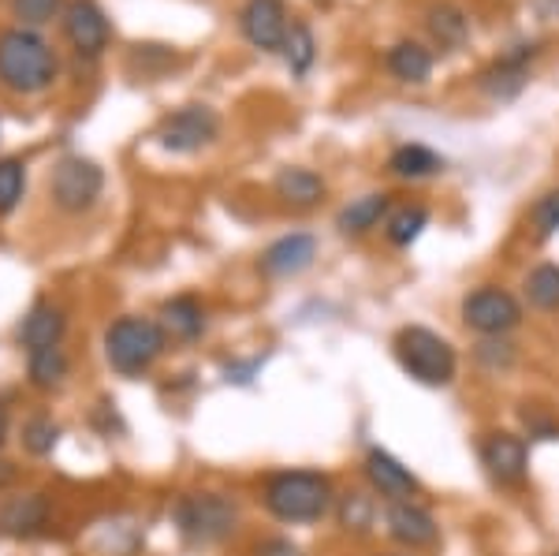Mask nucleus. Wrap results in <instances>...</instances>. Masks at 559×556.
<instances>
[{
  "label": "nucleus",
  "instance_id": "6",
  "mask_svg": "<svg viewBox=\"0 0 559 556\" xmlns=\"http://www.w3.org/2000/svg\"><path fill=\"white\" fill-rule=\"evenodd\" d=\"M105 191V173L97 161L71 154L52 168L49 176V199L60 213H86L94 210Z\"/></svg>",
  "mask_w": 559,
  "mask_h": 556
},
{
  "label": "nucleus",
  "instance_id": "33",
  "mask_svg": "<svg viewBox=\"0 0 559 556\" xmlns=\"http://www.w3.org/2000/svg\"><path fill=\"white\" fill-rule=\"evenodd\" d=\"M254 556H299V545H292L287 537H269V542L258 545Z\"/></svg>",
  "mask_w": 559,
  "mask_h": 556
},
{
  "label": "nucleus",
  "instance_id": "26",
  "mask_svg": "<svg viewBox=\"0 0 559 556\" xmlns=\"http://www.w3.org/2000/svg\"><path fill=\"white\" fill-rule=\"evenodd\" d=\"M522 288H526V299L534 310L556 314L559 310V265L545 262V265L530 269V276H526Z\"/></svg>",
  "mask_w": 559,
  "mask_h": 556
},
{
  "label": "nucleus",
  "instance_id": "22",
  "mask_svg": "<svg viewBox=\"0 0 559 556\" xmlns=\"http://www.w3.org/2000/svg\"><path fill=\"white\" fill-rule=\"evenodd\" d=\"M71 374V358L64 347H41V352L26 355V378L38 392H52L64 385V378Z\"/></svg>",
  "mask_w": 559,
  "mask_h": 556
},
{
  "label": "nucleus",
  "instance_id": "30",
  "mask_svg": "<svg viewBox=\"0 0 559 556\" xmlns=\"http://www.w3.org/2000/svg\"><path fill=\"white\" fill-rule=\"evenodd\" d=\"M20 441H23V448L31 456H49L52 448H57V441H60V426L52 423L49 415H34V418H26V423H23Z\"/></svg>",
  "mask_w": 559,
  "mask_h": 556
},
{
  "label": "nucleus",
  "instance_id": "10",
  "mask_svg": "<svg viewBox=\"0 0 559 556\" xmlns=\"http://www.w3.org/2000/svg\"><path fill=\"white\" fill-rule=\"evenodd\" d=\"M384 531L395 545H403L411 553L432 549L440 542L437 519L421 505H414V500H392V505H384Z\"/></svg>",
  "mask_w": 559,
  "mask_h": 556
},
{
  "label": "nucleus",
  "instance_id": "20",
  "mask_svg": "<svg viewBox=\"0 0 559 556\" xmlns=\"http://www.w3.org/2000/svg\"><path fill=\"white\" fill-rule=\"evenodd\" d=\"M276 199L295 205V210H310L324 199V179L310 168H280L276 176Z\"/></svg>",
  "mask_w": 559,
  "mask_h": 556
},
{
  "label": "nucleus",
  "instance_id": "2",
  "mask_svg": "<svg viewBox=\"0 0 559 556\" xmlns=\"http://www.w3.org/2000/svg\"><path fill=\"white\" fill-rule=\"evenodd\" d=\"M57 79V52L26 26L0 31V83L12 94H41Z\"/></svg>",
  "mask_w": 559,
  "mask_h": 556
},
{
  "label": "nucleus",
  "instance_id": "32",
  "mask_svg": "<svg viewBox=\"0 0 559 556\" xmlns=\"http://www.w3.org/2000/svg\"><path fill=\"white\" fill-rule=\"evenodd\" d=\"M530 224H534L537 239H548L559 232V191H548L545 199H537V205L530 210Z\"/></svg>",
  "mask_w": 559,
  "mask_h": 556
},
{
  "label": "nucleus",
  "instance_id": "16",
  "mask_svg": "<svg viewBox=\"0 0 559 556\" xmlns=\"http://www.w3.org/2000/svg\"><path fill=\"white\" fill-rule=\"evenodd\" d=\"M68 333V314L57 307V303H34L31 310L23 314L20 329H15V340L26 355L41 352V347H60V340Z\"/></svg>",
  "mask_w": 559,
  "mask_h": 556
},
{
  "label": "nucleus",
  "instance_id": "3",
  "mask_svg": "<svg viewBox=\"0 0 559 556\" xmlns=\"http://www.w3.org/2000/svg\"><path fill=\"white\" fill-rule=\"evenodd\" d=\"M392 352H395L400 370L407 374L411 381L426 385V389H444V385H452L459 374V355H455L452 340H444L426 326L400 329Z\"/></svg>",
  "mask_w": 559,
  "mask_h": 556
},
{
  "label": "nucleus",
  "instance_id": "18",
  "mask_svg": "<svg viewBox=\"0 0 559 556\" xmlns=\"http://www.w3.org/2000/svg\"><path fill=\"white\" fill-rule=\"evenodd\" d=\"M534 45H522L519 52H511V57L496 60V64L481 75V90L492 97H500V102H508V97H515L522 86H526V60H534Z\"/></svg>",
  "mask_w": 559,
  "mask_h": 556
},
{
  "label": "nucleus",
  "instance_id": "9",
  "mask_svg": "<svg viewBox=\"0 0 559 556\" xmlns=\"http://www.w3.org/2000/svg\"><path fill=\"white\" fill-rule=\"evenodd\" d=\"M477 456H481V468L489 471V478L496 486H508L515 489L526 482L530 474V445L526 437L511 434V429H492V434L481 437V448H477Z\"/></svg>",
  "mask_w": 559,
  "mask_h": 556
},
{
  "label": "nucleus",
  "instance_id": "29",
  "mask_svg": "<svg viewBox=\"0 0 559 556\" xmlns=\"http://www.w3.org/2000/svg\"><path fill=\"white\" fill-rule=\"evenodd\" d=\"M26 191V168L20 157H0V217H8V213L20 205Z\"/></svg>",
  "mask_w": 559,
  "mask_h": 556
},
{
  "label": "nucleus",
  "instance_id": "23",
  "mask_svg": "<svg viewBox=\"0 0 559 556\" xmlns=\"http://www.w3.org/2000/svg\"><path fill=\"white\" fill-rule=\"evenodd\" d=\"M440 168H444V157L432 154L421 142H407V146H400L388 157V173L400 179H426V176H437Z\"/></svg>",
  "mask_w": 559,
  "mask_h": 556
},
{
  "label": "nucleus",
  "instance_id": "11",
  "mask_svg": "<svg viewBox=\"0 0 559 556\" xmlns=\"http://www.w3.org/2000/svg\"><path fill=\"white\" fill-rule=\"evenodd\" d=\"M362 471H366L369 489H373L384 505H392V500H414L421 489V482L414 478V471L403 468V463L395 460L392 452H384V448H369Z\"/></svg>",
  "mask_w": 559,
  "mask_h": 556
},
{
  "label": "nucleus",
  "instance_id": "4",
  "mask_svg": "<svg viewBox=\"0 0 559 556\" xmlns=\"http://www.w3.org/2000/svg\"><path fill=\"white\" fill-rule=\"evenodd\" d=\"M168 347V336L160 321L139 318V314H123L105 329V358L116 374L123 378H142Z\"/></svg>",
  "mask_w": 559,
  "mask_h": 556
},
{
  "label": "nucleus",
  "instance_id": "27",
  "mask_svg": "<svg viewBox=\"0 0 559 556\" xmlns=\"http://www.w3.org/2000/svg\"><path fill=\"white\" fill-rule=\"evenodd\" d=\"M426 224H429L426 205H400L395 213H388L384 232H388V239H392L395 247H411L414 239L426 232Z\"/></svg>",
  "mask_w": 559,
  "mask_h": 556
},
{
  "label": "nucleus",
  "instance_id": "35",
  "mask_svg": "<svg viewBox=\"0 0 559 556\" xmlns=\"http://www.w3.org/2000/svg\"><path fill=\"white\" fill-rule=\"evenodd\" d=\"M377 556H403V553H377Z\"/></svg>",
  "mask_w": 559,
  "mask_h": 556
},
{
  "label": "nucleus",
  "instance_id": "13",
  "mask_svg": "<svg viewBox=\"0 0 559 556\" xmlns=\"http://www.w3.org/2000/svg\"><path fill=\"white\" fill-rule=\"evenodd\" d=\"M318 258V239L306 236V232H292V236H280L276 244L261 250L258 269L273 281H287V276H299L313 265Z\"/></svg>",
  "mask_w": 559,
  "mask_h": 556
},
{
  "label": "nucleus",
  "instance_id": "31",
  "mask_svg": "<svg viewBox=\"0 0 559 556\" xmlns=\"http://www.w3.org/2000/svg\"><path fill=\"white\" fill-rule=\"evenodd\" d=\"M64 8V0H12V15L20 26H45L52 23Z\"/></svg>",
  "mask_w": 559,
  "mask_h": 556
},
{
  "label": "nucleus",
  "instance_id": "1",
  "mask_svg": "<svg viewBox=\"0 0 559 556\" xmlns=\"http://www.w3.org/2000/svg\"><path fill=\"white\" fill-rule=\"evenodd\" d=\"M261 505L265 512L280 519L287 527H310L321 523L324 516L336 505V489L332 478L310 468H295V471H276L265 478L261 486Z\"/></svg>",
  "mask_w": 559,
  "mask_h": 556
},
{
  "label": "nucleus",
  "instance_id": "17",
  "mask_svg": "<svg viewBox=\"0 0 559 556\" xmlns=\"http://www.w3.org/2000/svg\"><path fill=\"white\" fill-rule=\"evenodd\" d=\"M157 321L168 340H176V344H194V340H202L205 333V307L194 295H173V299H165Z\"/></svg>",
  "mask_w": 559,
  "mask_h": 556
},
{
  "label": "nucleus",
  "instance_id": "14",
  "mask_svg": "<svg viewBox=\"0 0 559 556\" xmlns=\"http://www.w3.org/2000/svg\"><path fill=\"white\" fill-rule=\"evenodd\" d=\"M64 34L79 57H102L108 45V20L97 0H71L64 8Z\"/></svg>",
  "mask_w": 559,
  "mask_h": 556
},
{
  "label": "nucleus",
  "instance_id": "7",
  "mask_svg": "<svg viewBox=\"0 0 559 556\" xmlns=\"http://www.w3.org/2000/svg\"><path fill=\"white\" fill-rule=\"evenodd\" d=\"M463 326L474 329L477 336H508L511 329L522 326V303L511 295L508 288H496V284H485V288H474L463 299Z\"/></svg>",
  "mask_w": 559,
  "mask_h": 556
},
{
  "label": "nucleus",
  "instance_id": "15",
  "mask_svg": "<svg viewBox=\"0 0 559 556\" xmlns=\"http://www.w3.org/2000/svg\"><path fill=\"white\" fill-rule=\"evenodd\" d=\"M52 500L45 493H20L0 505V534L4 537H34L49 527Z\"/></svg>",
  "mask_w": 559,
  "mask_h": 556
},
{
  "label": "nucleus",
  "instance_id": "34",
  "mask_svg": "<svg viewBox=\"0 0 559 556\" xmlns=\"http://www.w3.org/2000/svg\"><path fill=\"white\" fill-rule=\"evenodd\" d=\"M4 441H8V407L0 403V448H4Z\"/></svg>",
  "mask_w": 559,
  "mask_h": 556
},
{
  "label": "nucleus",
  "instance_id": "28",
  "mask_svg": "<svg viewBox=\"0 0 559 556\" xmlns=\"http://www.w3.org/2000/svg\"><path fill=\"white\" fill-rule=\"evenodd\" d=\"M287 57V68H292V75H306L313 64V57H318V42H313V31L306 23H292L287 26V38H284V49H280Z\"/></svg>",
  "mask_w": 559,
  "mask_h": 556
},
{
  "label": "nucleus",
  "instance_id": "19",
  "mask_svg": "<svg viewBox=\"0 0 559 556\" xmlns=\"http://www.w3.org/2000/svg\"><path fill=\"white\" fill-rule=\"evenodd\" d=\"M388 210H392V194H384V191L362 194V199H355L340 210V217H336L340 236H366V232H373L377 224L388 217Z\"/></svg>",
  "mask_w": 559,
  "mask_h": 556
},
{
  "label": "nucleus",
  "instance_id": "21",
  "mask_svg": "<svg viewBox=\"0 0 559 556\" xmlns=\"http://www.w3.org/2000/svg\"><path fill=\"white\" fill-rule=\"evenodd\" d=\"M388 71H392L400 83L421 86L432 75V52L418 42H395L388 49Z\"/></svg>",
  "mask_w": 559,
  "mask_h": 556
},
{
  "label": "nucleus",
  "instance_id": "25",
  "mask_svg": "<svg viewBox=\"0 0 559 556\" xmlns=\"http://www.w3.org/2000/svg\"><path fill=\"white\" fill-rule=\"evenodd\" d=\"M426 26L432 42L444 45V49H459V45H466V38H471V23H466V15L455 4H432Z\"/></svg>",
  "mask_w": 559,
  "mask_h": 556
},
{
  "label": "nucleus",
  "instance_id": "24",
  "mask_svg": "<svg viewBox=\"0 0 559 556\" xmlns=\"http://www.w3.org/2000/svg\"><path fill=\"white\" fill-rule=\"evenodd\" d=\"M332 512H336L340 527L350 534H366L369 527L377 523V497H369L366 489H347L336 497V505H332Z\"/></svg>",
  "mask_w": 559,
  "mask_h": 556
},
{
  "label": "nucleus",
  "instance_id": "12",
  "mask_svg": "<svg viewBox=\"0 0 559 556\" xmlns=\"http://www.w3.org/2000/svg\"><path fill=\"white\" fill-rule=\"evenodd\" d=\"M239 26L254 49L280 52L292 23H287L284 0H247V4H242V15H239Z\"/></svg>",
  "mask_w": 559,
  "mask_h": 556
},
{
  "label": "nucleus",
  "instance_id": "5",
  "mask_svg": "<svg viewBox=\"0 0 559 556\" xmlns=\"http://www.w3.org/2000/svg\"><path fill=\"white\" fill-rule=\"evenodd\" d=\"M173 523L187 545L210 549V545H221L224 537L236 534L239 508L224 493H183L173 508Z\"/></svg>",
  "mask_w": 559,
  "mask_h": 556
},
{
  "label": "nucleus",
  "instance_id": "8",
  "mask_svg": "<svg viewBox=\"0 0 559 556\" xmlns=\"http://www.w3.org/2000/svg\"><path fill=\"white\" fill-rule=\"evenodd\" d=\"M221 134V120L210 105H183L173 116H165L157 128V142L168 154H198Z\"/></svg>",
  "mask_w": 559,
  "mask_h": 556
}]
</instances>
